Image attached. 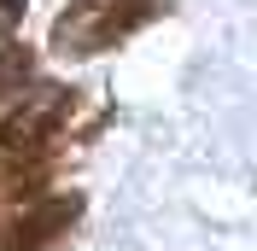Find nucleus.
<instances>
[{"label":"nucleus","mask_w":257,"mask_h":251,"mask_svg":"<svg viewBox=\"0 0 257 251\" xmlns=\"http://www.w3.org/2000/svg\"><path fill=\"white\" fill-rule=\"evenodd\" d=\"M70 105H76V94L70 88H53V82H41L30 99H18V111L0 123V170H18L24 158H47L53 135H59V123L70 117Z\"/></svg>","instance_id":"f03ea898"},{"label":"nucleus","mask_w":257,"mask_h":251,"mask_svg":"<svg viewBox=\"0 0 257 251\" xmlns=\"http://www.w3.org/2000/svg\"><path fill=\"white\" fill-rule=\"evenodd\" d=\"M24 82H30V47L6 41L0 47V99H24Z\"/></svg>","instance_id":"20e7f679"},{"label":"nucleus","mask_w":257,"mask_h":251,"mask_svg":"<svg viewBox=\"0 0 257 251\" xmlns=\"http://www.w3.org/2000/svg\"><path fill=\"white\" fill-rule=\"evenodd\" d=\"M164 6L158 0H70L53 18V53L59 59H99L117 41H128L135 30H146Z\"/></svg>","instance_id":"f257e3e1"},{"label":"nucleus","mask_w":257,"mask_h":251,"mask_svg":"<svg viewBox=\"0 0 257 251\" xmlns=\"http://www.w3.org/2000/svg\"><path fill=\"white\" fill-rule=\"evenodd\" d=\"M76 216H82V193H30L24 210L6 222V245L0 251H47Z\"/></svg>","instance_id":"7ed1b4c3"},{"label":"nucleus","mask_w":257,"mask_h":251,"mask_svg":"<svg viewBox=\"0 0 257 251\" xmlns=\"http://www.w3.org/2000/svg\"><path fill=\"white\" fill-rule=\"evenodd\" d=\"M18 24H24V0H0V41H6Z\"/></svg>","instance_id":"39448f33"}]
</instances>
